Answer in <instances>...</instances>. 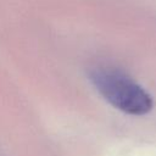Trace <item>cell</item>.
<instances>
[{
	"instance_id": "1",
	"label": "cell",
	"mask_w": 156,
	"mask_h": 156,
	"mask_svg": "<svg viewBox=\"0 0 156 156\" xmlns=\"http://www.w3.org/2000/svg\"><path fill=\"white\" fill-rule=\"evenodd\" d=\"M90 79L106 101L128 115L143 116L154 106L151 95L119 69L96 67L90 72Z\"/></svg>"
}]
</instances>
